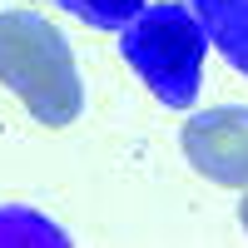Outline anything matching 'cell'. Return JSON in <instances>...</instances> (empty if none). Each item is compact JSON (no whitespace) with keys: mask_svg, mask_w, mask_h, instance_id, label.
Wrapping results in <instances>:
<instances>
[{"mask_svg":"<svg viewBox=\"0 0 248 248\" xmlns=\"http://www.w3.org/2000/svg\"><path fill=\"white\" fill-rule=\"evenodd\" d=\"M0 85L45 129H65L85 114V79H79L75 50L40 10L0 15Z\"/></svg>","mask_w":248,"mask_h":248,"instance_id":"obj_1","label":"cell"},{"mask_svg":"<svg viewBox=\"0 0 248 248\" xmlns=\"http://www.w3.org/2000/svg\"><path fill=\"white\" fill-rule=\"evenodd\" d=\"M209 30L184 0H149L129 25L119 30V55L149 85V94L169 109H189L203 85V55Z\"/></svg>","mask_w":248,"mask_h":248,"instance_id":"obj_2","label":"cell"},{"mask_svg":"<svg viewBox=\"0 0 248 248\" xmlns=\"http://www.w3.org/2000/svg\"><path fill=\"white\" fill-rule=\"evenodd\" d=\"M179 149L199 179L218 189H248V109H199L179 129Z\"/></svg>","mask_w":248,"mask_h":248,"instance_id":"obj_3","label":"cell"},{"mask_svg":"<svg viewBox=\"0 0 248 248\" xmlns=\"http://www.w3.org/2000/svg\"><path fill=\"white\" fill-rule=\"evenodd\" d=\"M189 10L203 20L214 50L238 75H248V0H189Z\"/></svg>","mask_w":248,"mask_h":248,"instance_id":"obj_4","label":"cell"},{"mask_svg":"<svg viewBox=\"0 0 248 248\" xmlns=\"http://www.w3.org/2000/svg\"><path fill=\"white\" fill-rule=\"evenodd\" d=\"M0 243H70V233L60 229V223H50V214H40V209H25V203H5L0 209Z\"/></svg>","mask_w":248,"mask_h":248,"instance_id":"obj_5","label":"cell"},{"mask_svg":"<svg viewBox=\"0 0 248 248\" xmlns=\"http://www.w3.org/2000/svg\"><path fill=\"white\" fill-rule=\"evenodd\" d=\"M45 5H60L70 20H79L90 30H124L149 0H45Z\"/></svg>","mask_w":248,"mask_h":248,"instance_id":"obj_6","label":"cell"},{"mask_svg":"<svg viewBox=\"0 0 248 248\" xmlns=\"http://www.w3.org/2000/svg\"><path fill=\"white\" fill-rule=\"evenodd\" d=\"M238 218H243V229H248V189H243V203H238Z\"/></svg>","mask_w":248,"mask_h":248,"instance_id":"obj_7","label":"cell"}]
</instances>
